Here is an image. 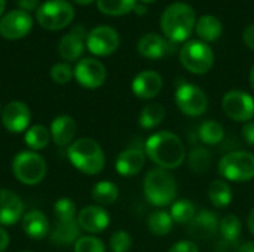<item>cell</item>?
Segmentation results:
<instances>
[{"instance_id": "cell-1", "label": "cell", "mask_w": 254, "mask_h": 252, "mask_svg": "<svg viewBox=\"0 0 254 252\" xmlns=\"http://www.w3.org/2000/svg\"><path fill=\"white\" fill-rule=\"evenodd\" d=\"M144 154L162 169H176L186 159V150L182 140L170 132L159 131L152 134L144 144Z\"/></svg>"}, {"instance_id": "cell-2", "label": "cell", "mask_w": 254, "mask_h": 252, "mask_svg": "<svg viewBox=\"0 0 254 252\" xmlns=\"http://www.w3.org/2000/svg\"><path fill=\"white\" fill-rule=\"evenodd\" d=\"M196 25V13L188 3L170 4L161 18V28L173 43L185 42L190 37Z\"/></svg>"}, {"instance_id": "cell-3", "label": "cell", "mask_w": 254, "mask_h": 252, "mask_svg": "<svg viewBox=\"0 0 254 252\" xmlns=\"http://www.w3.org/2000/svg\"><path fill=\"white\" fill-rule=\"evenodd\" d=\"M67 156L70 163L86 175H98L106 165L101 146L92 138H79L68 146Z\"/></svg>"}, {"instance_id": "cell-4", "label": "cell", "mask_w": 254, "mask_h": 252, "mask_svg": "<svg viewBox=\"0 0 254 252\" xmlns=\"http://www.w3.org/2000/svg\"><path fill=\"white\" fill-rule=\"evenodd\" d=\"M143 192L149 203L158 208H164L176 201L177 183L168 169L153 168L144 177Z\"/></svg>"}, {"instance_id": "cell-5", "label": "cell", "mask_w": 254, "mask_h": 252, "mask_svg": "<svg viewBox=\"0 0 254 252\" xmlns=\"http://www.w3.org/2000/svg\"><path fill=\"white\" fill-rule=\"evenodd\" d=\"M12 172L13 177L25 184V186H36L43 181L48 172V166L45 159L31 150L19 151L12 160Z\"/></svg>"}, {"instance_id": "cell-6", "label": "cell", "mask_w": 254, "mask_h": 252, "mask_svg": "<svg viewBox=\"0 0 254 252\" xmlns=\"http://www.w3.org/2000/svg\"><path fill=\"white\" fill-rule=\"evenodd\" d=\"M219 174L232 183H247L254 178V154L237 150L225 154L219 162Z\"/></svg>"}, {"instance_id": "cell-7", "label": "cell", "mask_w": 254, "mask_h": 252, "mask_svg": "<svg viewBox=\"0 0 254 252\" xmlns=\"http://www.w3.org/2000/svg\"><path fill=\"white\" fill-rule=\"evenodd\" d=\"M180 62L193 74H205L214 65V52L202 40H189L180 50Z\"/></svg>"}, {"instance_id": "cell-8", "label": "cell", "mask_w": 254, "mask_h": 252, "mask_svg": "<svg viewBox=\"0 0 254 252\" xmlns=\"http://www.w3.org/2000/svg\"><path fill=\"white\" fill-rule=\"evenodd\" d=\"M74 18V9L67 0H48L36 10L37 22L51 31L65 28Z\"/></svg>"}, {"instance_id": "cell-9", "label": "cell", "mask_w": 254, "mask_h": 252, "mask_svg": "<svg viewBox=\"0 0 254 252\" xmlns=\"http://www.w3.org/2000/svg\"><path fill=\"white\" fill-rule=\"evenodd\" d=\"M176 104L183 114L199 117L208 108V98L199 86L193 83H182L176 91Z\"/></svg>"}, {"instance_id": "cell-10", "label": "cell", "mask_w": 254, "mask_h": 252, "mask_svg": "<svg viewBox=\"0 0 254 252\" xmlns=\"http://www.w3.org/2000/svg\"><path fill=\"white\" fill-rule=\"evenodd\" d=\"M225 114L234 122H250L254 119V98L246 91L234 89L225 94L222 100Z\"/></svg>"}, {"instance_id": "cell-11", "label": "cell", "mask_w": 254, "mask_h": 252, "mask_svg": "<svg viewBox=\"0 0 254 252\" xmlns=\"http://www.w3.org/2000/svg\"><path fill=\"white\" fill-rule=\"evenodd\" d=\"M86 46L97 56H109L119 48V34L109 25L95 27L86 37Z\"/></svg>"}, {"instance_id": "cell-12", "label": "cell", "mask_w": 254, "mask_h": 252, "mask_svg": "<svg viewBox=\"0 0 254 252\" xmlns=\"http://www.w3.org/2000/svg\"><path fill=\"white\" fill-rule=\"evenodd\" d=\"M74 77L80 86L97 89L106 82L107 70L104 64L95 58H82L74 67Z\"/></svg>"}, {"instance_id": "cell-13", "label": "cell", "mask_w": 254, "mask_h": 252, "mask_svg": "<svg viewBox=\"0 0 254 252\" xmlns=\"http://www.w3.org/2000/svg\"><path fill=\"white\" fill-rule=\"evenodd\" d=\"M1 123L10 134H21L30 128L31 111L22 101H10L1 110Z\"/></svg>"}, {"instance_id": "cell-14", "label": "cell", "mask_w": 254, "mask_h": 252, "mask_svg": "<svg viewBox=\"0 0 254 252\" xmlns=\"http://www.w3.org/2000/svg\"><path fill=\"white\" fill-rule=\"evenodd\" d=\"M33 18L22 9H15L0 19V36L9 40L22 39L31 31Z\"/></svg>"}, {"instance_id": "cell-15", "label": "cell", "mask_w": 254, "mask_h": 252, "mask_svg": "<svg viewBox=\"0 0 254 252\" xmlns=\"http://www.w3.org/2000/svg\"><path fill=\"white\" fill-rule=\"evenodd\" d=\"M77 224L82 230L88 233H101L110 224L109 212L98 205H88L82 208L76 217Z\"/></svg>"}, {"instance_id": "cell-16", "label": "cell", "mask_w": 254, "mask_h": 252, "mask_svg": "<svg viewBox=\"0 0 254 252\" xmlns=\"http://www.w3.org/2000/svg\"><path fill=\"white\" fill-rule=\"evenodd\" d=\"M24 217L21 198L9 189H0V226H13Z\"/></svg>"}, {"instance_id": "cell-17", "label": "cell", "mask_w": 254, "mask_h": 252, "mask_svg": "<svg viewBox=\"0 0 254 252\" xmlns=\"http://www.w3.org/2000/svg\"><path fill=\"white\" fill-rule=\"evenodd\" d=\"M131 89L140 100H152L162 89V76L153 70H144L132 79Z\"/></svg>"}, {"instance_id": "cell-18", "label": "cell", "mask_w": 254, "mask_h": 252, "mask_svg": "<svg viewBox=\"0 0 254 252\" xmlns=\"http://www.w3.org/2000/svg\"><path fill=\"white\" fill-rule=\"evenodd\" d=\"M85 34L83 27H74L68 34H65L58 43V53L64 61H76L82 56L85 50Z\"/></svg>"}, {"instance_id": "cell-19", "label": "cell", "mask_w": 254, "mask_h": 252, "mask_svg": "<svg viewBox=\"0 0 254 252\" xmlns=\"http://www.w3.org/2000/svg\"><path fill=\"white\" fill-rule=\"evenodd\" d=\"M219 224L220 221L213 211L202 209L195 215V218L189 224V235L201 241L210 239L216 235V232H219Z\"/></svg>"}, {"instance_id": "cell-20", "label": "cell", "mask_w": 254, "mask_h": 252, "mask_svg": "<svg viewBox=\"0 0 254 252\" xmlns=\"http://www.w3.org/2000/svg\"><path fill=\"white\" fill-rule=\"evenodd\" d=\"M49 132H51L52 141L58 147H65V146H70L73 143L76 132H77V125L71 116L61 114L52 120Z\"/></svg>"}, {"instance_id": "cell-21", "label": "cell", "mask_w": 254, "mask_h": 252, "mask_svg": "<svg viewBox=\"0 0 254 252\" xmlns=\"http://www.w3.org/2000/svg\"><path fill=\"white\" fill-rule=\"evenodd\" d=\"M146 162V154L140 149H127L119 153L116 157V172L122 177H134L137 175Z\"/></svg>"}, {"instance_id": "cell-22", "label": "cell", "mask_w": 254, "mask_h": 252, "mask_svg": "<svg viewBox=\"0 0 254 252\" xmlns=\"http://www.w3.org/2000/svg\"><path fill=\"white\" fill-rule=\"evenodd\" d=\"M137 49L140 52L141 56L149 58V59H159L167 56L171 52V45L168 40H165L164 37H161L159 34L155 33H149L144 34L138 43H137Z\"/></svg>"}, {"instance_id": "cell-23", "label": "cell", "mask_w": 254, "mask_h": 252, "mask_svg": "<svg viewBox=\"0 0 254 252\" xmlns=\"http://www.w3.org/2000/svg\"><path fill=\"white\" fill-rule=\"evenodd\" d=\"M21 221H22V230L30 239L42 241L49 233V220L39 209H31L25 212Z\"/></svg>"}, {"instance_id": "cell-24", "label": "cell", "mask_w": 254, "mask_h": 252, "mask_svg": "<svg viewBox=\"0 0 254 252\" xmlns=\"http://www.w3.org/2000/svg\"><path fill=\"white\" fill-rule=\"evenodd\" d=\"M80 227L77 224V220H68V221H58L54 226L51 232V242L60 247H67L74 244L80 236Z\"/></svg>"}, {"instance_id": "cell-25", "label": "cell", "mask_w": 254, "mask_h": 252, "mask_svg": "<svg viewBox=\"0 0 254 252\" xmlns=\"http://www.w3.org/2000/svg\"><path fill=\"white\" fill-rule=\"evenodd\" d=\"M195 31L199 36L202 42H216L223 31L222 22L214 15H202L199 19H196Z\"/></svg>"}, {"instance_id": "cell-26", "label": "cell", "mask_w": 254, "mask_h": 252, "mask_svg": "<svg viewBox=\"0 0 254 252\" xmlns=\"http://www.w3.org/2000/svg\"><path fill=\"white\" fill-rule=\"evenodd\" d=\"M91 196H92L94 202L98 206H109V205H113L118 201V198H119V189L112 181H98L92 187Z\"/></svg>"}, {"instance_id": "cell-27", "label": "cell", "mask_w": 254, "mask_h": 252, "mask_svg": "<svg viewBox=\"0 0 254 252\" xmlns=\"http://www.w3.org/2000/svg\"><path fill=\"white\" fill-rule=\"evenodd\" d=\"M232 189L225 180H214L208 187V199L216 208H226L232 202Z\"/></svg>"}, {"instance_id": "cell-28", "label": "cell", "mask_w": 254, "mask_h": 252, "mask_svg": "<svg viewBox=\"0 0 254 252\" xmlns=\"http://www.w3.org/2000/svg\"><path fill=\"white\" fill-rule=\"evenodd\" d=\"M51 140V132L43 125H33L25 131L24 143L31 151H39L48 147Z\"/></svg>"}, {"instance_id": "cell-29", "label": "cell", "mask_w": 254, "mask_h": 252, "mask_svg": "<svg viewBox=\"0 0 254 252\" xmlns=\"http://www.w3.org/2000/svg\"><path fill=\"white\" fill-rule=\"evenodd\" d=\"M165 119V108L164 105L158 104V102H152V104H147L140 116H138V125L143 128V129H155L158 128Z\"/></svg>"}, {"instance_id": "cell-30", "label": "cell", "mask_w": 254, "mask_h": 252, "mask_svg": "<svg viewBox=\"0 0 254 252\" xmlns=\"http://www.w3.org/2000/svg\"><path fill=\"white\" fill-rule=\"evenodd\" d=\"M170 215L177 224H190L196 215L195 203L189 199H177L171 203Z\"/></svg>"}, {"instance_id": "cell-31", "label": "cell", "mask_w": 254, "mask_h": 252, "mask_svg": "<svg viewBox=\"0 0 254 252\" xmlns=\"http://www.w3.org/2000/svg\"><path fill=\"white\" fill-rule=\"evenodd\" d=\"M174 221L170 215V212L158 209L152 212L147 218V229L155 236H165L173 230Z\"/></svg>"}, {"instance_id": "cell-32", "label": "cell", "mask_w": 254, "mask_h": 252, "mask_svg": "<svg viewBox=\"0 0 254 252\" xmlns=\"http://www.w3.org/2000/svg\"><path fill=\"white\" fill-rule=\"evenodd\" d=\"M198 135H199V140L204 144L217 146L225 138V129L216 120H205V122L201 123V126L198 129Z\"/></svg>"}, {"instance_id": "cell-33", "label": "cell", "mask_w": 254, "mask_h": 252, "mask_svg": "<svg viewBox=\"0 0 254 252\" xmlns=\"http://www.w3.org/2000/svg\"><path fill=\"white\" fill-rule=\"evenodd\" d=\"M241 220L235 215V214H229L226 217H223L220 220L219 224V232L222 235V238L229 242V244H235L240 236H241Z\"/></svg>"}, {"instance_id": "cell-34", "label": "cell", "mask_w": 254, "mask_h": 252, "mask_svg": "<svg viewBox=\"0 0 254 252\" xmlns=\"http://www.w3.org/2000/svg\"><path fill=\"white\" fill-rule=\"evenodd\" d=\"M97 6L106 15L119 16L134 10L137 3L135 0H97Z\"/></svg>"}, {"instance_id": "cell-35", "label": "cell", "mask_w": 254, "mask_h": 252, "mask_svg": "<svg viewBox=\"0 0 254 252\" xmlns=\"http://www.w3.org/2000/svg\"><path fill=\"white\" fill-rule=\"evenodd\" d=\"M210 165H211V153L207 149L198 147V149L190 151V154H189V166L192 168V171L201 174V172L208 171Z\"/></svg>"}, {"instance_id": "cell-36", "label": "cell", "mask_w": 254, "mask_h": 252, "mask_svg": "<svg viewBox=\"0 0 254 252\" xmlns=\"http://www.w3.org/2000/svg\"><path fill=\"white\" fill-rule=\"evenodd\" d=\"M54 214L58 221L76 220V217H77L76 203L68 198H61L54 203Z\"/></svg>"}, {"instance_id": "cell-37", "label": "cell", "mask_w": 254, "mask_h": 252, "mask_svg": "<svg viewBox=\"0 0 254 252\" xmlns=\"http://www.w3.org/2000/svg\"><path fill=\"white\" fill-rule=\"evenodd\" d=\"M110 250L113 252H129L132 247V238L125 230H116L110 236Z\"/></svg>"}, {"instance_id": "cell-38", "label": "cell", "mask_w": 254, "mask_h": 252, "mask_svg": "<svg viewBox=\"0 0 254 252\" xmlns=\"http://www.w3.org/2000/svg\"><path fill=\"white\" fill-rule=\"evenodd\" d=\"M74 252H106V247L95 236H82L74 242Z\"/></svg>"}, {"instance_id": "cell-39", "label": "cell", "mask_w": 254, "mask_h": 252, "mask_svg": "<svg viewBox=\"0 0 254 252\" xmlns=\"http://www.w3.org/2000/svg\"><path fill=\"white\" fill-rule=\"evenodd\" d=\"M74 76V71L71 70L70 64L67 62H57L52 68H51V77L55 83L58 85H65L71 80V77Z\"/></svg>"}, {"instance_id": "cell-40", "label": "cell", "mask_w": 254, "mask_h": 252, "mask_svg": "<svg viewBox=\"0 0 254 252\" xmlns=\"http://www.w3.org/2000/svg\"><path fill=\"white\" fill-rule=\"evenodd\" d=\"M168 252H199V250L193 241H179L168 250Z\"/></svg>"}, {"instance_id": "cell-41", "label": "cell", "mask_w": 254, "mask_h": 252, "mask_svg": "<svg viewBox=\"0 0 254 252\" xmlns=\"http://www.w3.org/2000/svg\"><path fill=\"white\" fill-rule=\"evenodd\" d=\"M241 134H243V138L244 141L254 147V120H250V122H246L243 125V129H241Z\"/></svg>"}, {"instance_id": "cell-42", "label": "cell", "mask_w": 254, "mask_h": 252, "mask_svg": "<svg viewBox=\"0 0 254 252\" xmlns=\"http://www.w3.org/2000/svg\"><path fill=\"white\" fill-rule=\"evenodd\" d=\"M243 39H244V43L254 50V24L252 25H249L247 28H246V31H244V34H243Z\"/></svg>"}, {"instance_id": "cell-43", "label": "cell", "mask_w": 254, "mask_h": 252, "mask_svg": "<svg viewBox=\"0 0 254 252\" xmlns=\"http://www.w3.org/2000/svg\"><path fill=\"white\" fill-rule=\"evenodd\" d=\"M18 6L25 10V12H30V10H37L39 7V0H18Z\"/></svg>"}, {"instance_id": "cell-44", "label": "cell", "mask_w": 254, "mask_h": 252, "mask_svg": "<svg viewBox=\"0 0 254 252\" xmlns=\"http://www.w3.org/2000/svg\"><path fill=\"white\" fill-rule=\"evenodd\" d=\"M9 241H10L9 233H7L3 227H0V252H3L6 248H7Z\"/></svg>"}, {"instance_id": "cell-45", "label": "cell", "mask_w": 254, "mask_h": 252, "mask_svg": "<svg viewBox=\"0 0 254 252\" xmlns=\"http://www.w3.org/2000/svg\"><path fill=\"white\" fill-rule=\"evenodd\" d=\"M247 227H249L250 233L254 236V208L250 211V214L247 217Z\"/></svg>"}, {"instance_id": "cell-46", "label": "cell", "mask_w": 254, "mask_h": 252, "mask_svg": "<svg viewBox=\"0 0 254 252\" xmlns=\"http://www.w3.org/2000/svg\"><path fill=\"white\" fill-rule=\"evenodd\" d=\"M238 252H254V241H249L246 242Z\"/></svg>"}, {"instance_id": "cell-47", "label": "cell", "mask_w": 254, "mask_h": 252, "mask_svg": "<svg viewBox=\"0 0 254 252\" xmlns=\"http://www.w3.org/2000/svg\"><path fill=\"white\" fill-rule=\"evenodd\" d=\"M250 86L253 88L254 89V64H253V67H252V70H250Z\"/></svg>"}, {"instance_id": "cell-48", "label": "cell", "mask_w": 254, "mask_h": 252, "mask_svg": "<svg viewBox=\"0 0 254 252\" xmlns=\"http://www.w3.org/2000/svg\"><path fill=\"white\" fill-rule=\"evenodd\" d=\"M74 3H77V4H89V3H92L94 0H73Z\"/></svg>"}, {"instance_id": "cell-49", "label": "cell", "mask_w": 254, "mask_h": 252, "mask_svg": "<svg viewBox=\"0 0 254 252\" xmlns=\"http://www.w3.org/2000/svg\"><path fill=\"white\" fill-rule=\"evenodd\" d=\"M4 6H6V0H0V15L3 13V10H4Z\"/></svg>"}, {"instance_id": "cell-50", "label": "cell", "mask_w": 254, "mask_h": 252, "mask_svg": "<svg viewBox=\"0 0 254 252\" xmlns=\"http://www.w3.org/2000/svg\"><path fill=\"white\" fill-rule=\"evenodd\" d=\"M141 1H144V3H153V1H156V0H141Z\"/></svg>"}, {"instance_id": "cell-51", "label": "cell", "mask_w": 254, "mask_h": 252, "mask_svg": "<svg viewBox=\"0 0 254 252\" xmlns=\"http://www.w3.org/2000/svg\"><path fill=\"white\" fill-rule=\"evenodd\" d=\"M1 110H3V108H1V104H0V117H1Z\"/></svg>"}, {"instance_id": "cell-52", "label": "cell", "mask_w": 254, "mask_h": 252, "mask_svg": "<svg viewBox=\"0 0 254 252\" xmlns=\"http://www.w3.org/2000/svg\"><path fill=\"white\" fill-rule=\"evenodd\" d=\"M22 252H33V251H22Z\"/></svg>"}]
</instances>
